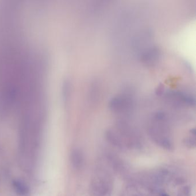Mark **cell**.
Wrapping results in <instances>:
<instances>
[{"instance_id": "5", "label": "cell", "mask_w": 196, "mask_h": 196, "mask_svg": "<svg viewBox=\"0 0 196 196\" xmlns=\"http://www.w3.org/2000/svg\"><path fill=\"white\" fill-rule=\"evenodd\" d=\"M159 196H170L169 195H168L167 193H160V194H159Z\"/></svg>"}, {"instance_id": "3", "label": "cell", "mask_w": 196, "mask_h": 196, "mask_svg": "<svg viewBox=\"0 0 196 196\" xmlns=\"http://www.w3.org/2000/svg\"><path fill=\"white\" fill-rule=\"evenodd\" d=\"M13 187L14 191L18 196H27L29 193V188L28 186L19 179L13 181Z\"/></svg>"}, {"instance_id": "2", "label": "cell", "mask_w": 196, "mask_h": 196, "mask_svg": "<svg viewBox=\"0 0 196 196\" xmlns=\"http://www.w3.org/2000/svg\"><path fill=\"white\" fill-rule=\"evenodd\" d=\"M71 161L73 167L76 169H80L83 166L84 158L81 150L74 149L71 155Z\"/></svg>"}, {"instance_id": "4", "label": "cell", "mask_w": 196, "mask_h": 196, "mask_svg": "<svg viewBox=\"0 0 196 196\" xmlns=\"http://www.w3.org/2000/svg\"><path fill=\"white\" fill-rule=\"evenodd\" d=\"M183 143L188 148L194 149L196 147V139L194 137H188L183 140Z\"/></svg>"}, {"instance_id": "1", "label": "cell", "mask_w": 196, "mask_h": 196, "mask_svg": "<svg viewBox=\"0 0 196 196\" xmlns=\"http://www.w3.org/2000/svg\"><path fill=\"white\" fill-rule=\"evenodd\" d=\"M112 189L113 181L111 175L101 169L97 170L90 185L91 196H111Z\"/></svg>"}]
</instances>
